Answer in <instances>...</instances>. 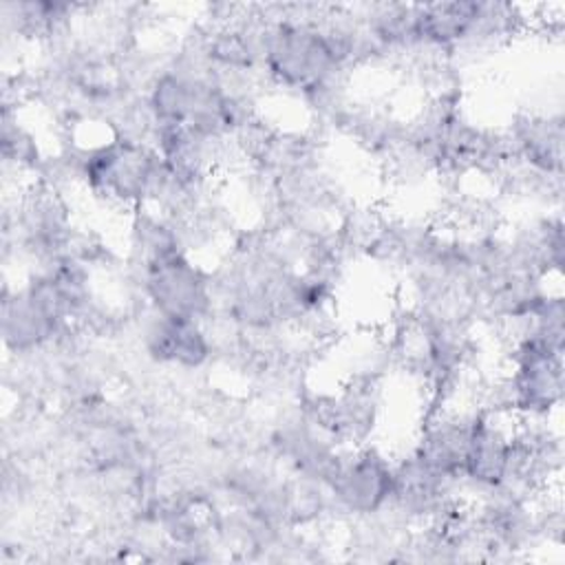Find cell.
<instances>
[{
	"label": "cell",
	"instance_id": "6da1fadb",
	"mask_svg": "<svg viewBox=\"0 0 565 565\" xmlns=\"http://www.w3.org/2000/svg\"><path fill=\"white\" fill-rule=\"evenodd\" d=\"M166 174V163L146 141L110 137L79 148V183L97 201L128 214L154 203Z\"/></svg>",
	"mask_w": 565,
	"mask_h": 565
},
{
	"label": "cell",
	"instance_id": "7a4b0ae2",
	"mask_svg": "<svg viewBox=\"0 0 565 565\" xmlns=\"http://www.w3.org/2000/svg\"><path fill=\"white\" fill-rule=\"evenodd\" d=\"M393 459L377 446H342L324 481L329 503L351 519L386 512L393 497Z\"/></svg>",
	"mask_w": 565,
	"mask_h": 565
},
{
	"label": "cell",
	"instance_id": "3957f363",
	"mask_svg": "<svg viewBox=\"0 0 565 565\" xmlns=\"http://www.w3.org/2000/svg\"><path fill=\"white\" fill-rule=\"evenodd\" d=\"M137 278L148 309L159 316L207 322L214 313L212 274L188 254L137 271Z\"/></svg>",
	"mask_w": 565,
	"mask_h": 565
},
{
	"label": "cell",
	"instance_id": "277c9868",
	"mask_svg": "<svg viewBox=\"0 0 565 565\" xmlns=\"http://www.w3.org/2000/svg\"><path fill=\"white\" fill-rule=\"evenodd\" d=\"M512 422L508 415L481 408L475 413L461 463V481L481 494L499 488L505 479L512 450Z\"/></svg>",
	"mask_w": 565,
	"mask_h": 565
},
{
	"label": "cell",
	"instance_id": "5b68a950",
	"mask_svg": "<svg viewBox=\"0 0 565 565\" xmlns=\"http://www.w3.org/2000/svg\"><path fill=\"white\" fill-rule=\"evenodd\" d=\"M141 347L152 362L181 371L203 369L214 353L205 322L166 318L150 309L141 327Z\"/></svg>",
	"mask_w": 565,
	"mask_h": 565
}]
</instances>
